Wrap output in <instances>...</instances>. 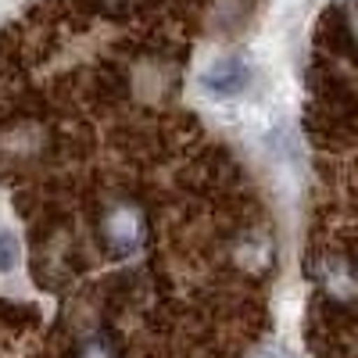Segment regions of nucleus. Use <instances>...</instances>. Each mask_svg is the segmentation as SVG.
<instances>
[{
    "label": "nucleus",
    "mask_w": 358,
    "mask_h": 358,
    "mask_svg": "<svg viewBox=\"0 0 358 358\" xmlns=\"http://www.w3.org/2000/svg\"><path fill=\"white\" fill-rule=\"evenodd\" d=\"M248 83H251V65H248V57H241V54H226V57H219V62H212L201 72V86L212 97H219V101L241 97L248 90Z\"/></svg>",
    "instance_id": "f257e3e1"
},
{
    "label": "nucleus",
    "mask_w": 358,
    "mask_h": 358,
    "mask_svg": "<svg viewBox=\"0 0 358 358\" xmlns=\"http://www.w3.org/2000/svg\"><path fill=\"white\" fill-rule=\"evenodd\" d=\"M18 265V244L8 229H0V273H11Z\"/></svg>",
    "instance_id": "f03ea898"
}]
</instances>
